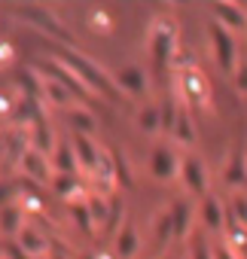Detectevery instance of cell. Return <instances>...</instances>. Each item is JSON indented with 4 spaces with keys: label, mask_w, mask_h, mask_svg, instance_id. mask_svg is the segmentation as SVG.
Returning <instances> with one entry per match:
<instances>
[{
    "label": "cell",
    "mask_w": 247,
    "mask_h": 259,
    "mask_svg": "<svg viewBox=\"0 0 247 259\" xmlns=\"http://www.w3.org/2000/svg\"><path fill=\"white\" fill-rule=\"evenodd\" d=\"M55 49V61L58 64H64L70 73H76L95 95H107V98H113V101H122V92H119V85L92 61V58H86L83 52H76V49H70V46H64V43H55L52 46Z\"/></svg>",
    "instance_id": "cell-1"
},
{
    "label": "cell",
    "mask_w": 247,
    "mask_h": 259,
    "mask_svg": "<svg viewBox=\"0 0 247 259\" xmlns=\"http://www.w3.org/2000/svg\"><path fill=\"white\" fill-rule=\"evenodd\" d=\"M211 43H214V58L226 73H235L238 67V43L235 34L229 28H223L220 22H211Z\"/></svg>",
    "instance_id": "cell-2"
},
{
    "label": "cell",
    "mask_w": 247,
    "mask_h": 259,
    "mask_svg": "<svg viewBox=\"0 0 247 259\" xmlns=\"http://www.w3.org/2000/svg\"><path fill=\"white\" fill-rule=\"evenodd\" d=\"M174 34H177V31H174V25H171L168 19H159V22L150 28V52H153V58H156L159 67H165L168 58L174 55V46H177V37H174Z\"/></svg>",
    "instance_id": "cell-3"
},
{
    "label": "cell",
    "mask_w": 247,
    "mask_h": 259,
    "mask_svg": "<svg viewBox=\"0 0 247 259\" xmlns=\"http://www.w3.org/2000/svg\"><path fill=\"white\" fill-rule=\"evenodd\" d=\"M180 180H183V186H186L189 195H198V198L208 195V183H211V177H208V168H204L201 159H195V156H183V159H180Z\"/></svg>",
    "instance_id": "cell-4"
},
{
    "label": "cell",
    "mask_w": 247,
    "mask_h": 259,
    "mask_svg": "<svg viewBox=\"0 0 247 259\" xmlns=\"http://www.w3.org/2000/svg\"><path fill=\"white\" fill-rule=\"evenodd\" d=\"M180 159H183V156H177L168 144H159V147L150 153V171H153V177H159V180L177 177V174H180Z\"/></svg>",
    "instance_id": "cell-5"
},
{
    "label": "cell",
    "mask_w": 247,
    "mask_h": 259,
    "mask_svg": "<svg viewBox=\"0 0 247 259\" xmlns=\"http://www.w3.org/2000/svg\"><path fill=\"white\" fill-rule=\"evenodd\" d=\"M19 168H22L31 180H40V183H43V180L52 183V174H55V171H52V159L43 156L40 150H34L31 144H28V150H22V156H19Z\"/></svg>",
    "instance_id": "cell-6"
},
{
    "label": "cell",
    "mask_w": 247,
    "mask_h": 259,
    "mask_svg": "<svg viewBox=\"0 0 247 259\" xmlns=\"http://www.w3.org/2000/svg\"><path fill=\"white\" fill-rule=\"evenodd\" d=\"M46 73H49L52 79H58V82H61V85H64V89L73 95V98H79L83 104L95 98V92H92V89H89V85H86V82H83L76 73H70L64 64H58V61H55V64H46Z\"/></svg>",
    "instance_id": "cell-7"
},
{
    "label": "cell",
    "mask_w": 247,
    "mask_h": 259,
    "mask_svg": "<svg viewBox=\"0 0 247 259\" xmlns=\"http://www.w3.org/2000/svg\"><path fill=\"white\" fill-rule=\"evenodd\" d=\"M16 244H19L28 256H34V259H49V253H52V244L43 238V232L34 229V226H28V223H25V229L16 235Z\"/></svg>",
    "instance_id": "cell-8"
},
{
    "label": "cell",
    "mask_w": 247,
    "mask_h": 259,
    "mask_svg": "<svg viewBox=\"0 0 247 259\" xmlns=\"http://www.w3.org/2000/svg\"><path fill=\"white\" fill-rule=\"evenodd\" d=\"M180 95L189 101V104H201L208 98V79L195 70V67H186L180 73Z\"/></svg>",
    "instance_id": "cell-9"
},
{
    "label": "cell",
    "mask_w": 247,
    "mask_h": 259,
    "mask_svg": "<svg viewBox=\"0 0 247 259\" xmlns=\"http://www.w3.org/2000/svg\"><path fill=\"white\" fill-rule=\"evenodd\" d=\"M116 85H119L122 95L141 98V95L147 92V73H144L138 64H129V67H122V70L116 73Z\"/></svg>",
    "instance_id": "cell-10"
},
{
    "label": "cell",
    "mask_w": 247,
    "mask_h": 259,
    "mask_svg": "<svg viewBox=\"0 0 247 259\" xmlns=\"http://www.w3.org/2000/svg\"><path fill=\"white\" fill-rule=\"evenodd\" d=\"M198 217H201V223L211 229V232H220L223 226H226V207H223V201L214 195V192H208L204 198H201V207H198Z\"/></svg>",
    "instance_id": "cell-11"
},
{
    "label": "cell",
    "mask_w": 247,
    "mask_h": 259,
    "mask_svg": "<svg viewBox=\"0 0 247 259\" xmlns=\"http://www.w3.org/2000/svg\"><path fill=\"white\" fill-rule=\"evenodd\" d=\"M22 16H25V19H31V22H37V25H40V28H46L49 34H55V40L67 46L70 34H67V31L61 28V22H58V19H55L52 13H46L43 7H25V10H22Z\"/></svg>",
    "instance_id": "cell-12"
},
{
    "label": "cell",
    "mask_w": 247,
    "mask_h": 259,
    "mask_svg": "<svg viewBox=\"0 0 247 259\" xmlns=\"http://www.w3.org/2000/svg\"><path fill=\"white\" fill-rule=\"evenodd\" d=\"M214 22H220L223 28H229L232 34L235 31H247V16L241 13L238 4H214Z\"/></svg>",
    "instance_id": "cell-13"
},
{
    "label": "cell",
    "mask_w": 247,
    "mask_h": 259,
    "mask_svg": "<svg viewBox=\"0 0 247 259\" xmlns=\"http://www.w3.org/2000/svg\"><path fill=\"white\" fill-rule=\"evenodd\" d=\"M73 153H76V162H79V168L86 171V174H92L95 171V165H98V156H101V150L92 144V138L89 135H76L73 132Z\"/></svg>",
    "instance_id": "cell-14"
},
{
    "label": "cell",
    "mask_w": 247,
    "mask_h": 259,
    "mask_svg": "<svg viewBox=\"0 0 247 259\" xmlns=\"http://www.w3.org/2000/svg\"><path fill=\"white\" fill-rule=\"evenodd\" d=\"M138 247H141V238H138L135 223H132V220L122 223L119 232H116V256H119V259H132V256L138 253Z\"/></svg>",
    "instance_id": "cell-15"
},
{
    "label": "cell",
    "mask_w": 247,
    "mask_h": 259,
    "mask_svg": "<svg viewBox=\"0 0 247 259\" xmlns=\"http://www.w3.org/2000/svg\"><path fill=\"white\" fill-rule=\"evenodd\" d=\"M76 168H79V162H76L73 144L58 141L55 150H52V171H55V174H76Z\"/></svg>",
    "instance_id": "cell-16"
},
{
    "label": "cell",
    "mask_w": 247,
    "mask_h": 259,
    "mask_svg": "<svg viewBox=\"0 0 247 259\" xmlns=\"http://www.w3.org/2000/svg\"><path fill=\"white\" fill-rule=\"evenodd\" d=\"M168 213H171V223H174V238H186L189 226H192V204L186 198H177L168 207Z\"/></svg>",
    "instance_id": "cell-17"
},
{
    "label": "cell",
    "mask_w": 247,
    "mask_h": 259,
    "mask_svg": "<svg viewBox=\"0 0 247 259\" xmlns=\"http://www.w3.org/2000/svg\"><path fill=\"white\" fill-rule=\"evenodd\" d=\"M223 177H226V183H232V186L247 183V156H244V147H235V150H232Z\"/></svg>",
    "instance_id": "cell-18"
},
{
    "label": "cell",
    "mask_w": 247,
    "mask_h": 259,
    "mask_svg": "<svg viewBox=\"0 0 247 259\" xmlns=\"http://www.w3.org/2000/svg\"><path fill=\"white\" fill-rule=\"evenodd\" d=\"M25 229V217L16 204H4L0 207V232L4 235H19Z\"/></svg>",
    "instance_id": "cell-19"
},
{
    "label": "cell",
    "mask_w": 247,
    "mask_h": 259,
    "mask_svg": "<svg viewBox=\"0 0 247 259\" xmlns=\"http://www.w3.org/2000/svg\"><path fill=\"white\" fill-rule=\"evenodd\" d=\"M171 135H174V138H177V144H183V147H192V144H195V125H192L189 110H183V107H180L177 122H174V132H171Z\"/></svg>",
    "instance_id": "cell-20"
},
{
    "label": "cell",
    "mask_w": 247,
    "mask_h": 259,
    "mask_svg": "<svg viewBox=\"0 0 247 259\" xmlns=\"http://www.w3.org/2000/svg\"><path fill=\"white\" fill-rule=\"evenodd\" d=\"M86 207H89V217H92L95 229H101V226L110 223V198L107 195H89Z\"/></svg>",
    "instance_id": "cell-21"
},
{
    "label": "cell",
    "mask_w": 247,
    "mask_h": 259,
    "mask_svg": "<svg viewBox=\"0 0 247 259\" xmlns=\"http://www.w3.org/2000/svg\"><path fill=\"white\" fill-rule=\"evenodd\" d=\"M67 119H70V125L76 128V135H92L95 125H98L95 116H92V110L83 107V104H79V107H70V110H67Z\"/></svg>",
    "instance_id": "cell-22"
},
{
    "label": "cell",
    "mask_w": 247,
    "mask_h": 259,
    "mask_svg": "<svg viewBox=\"0 0 247 259\" xmlns=\"http://www.w3.org/2000/svg\"><path fill=\"white\" fill-rule=\"evenodd\" d=\"M138 125H141V132H147V135L162 132V110H159L156 104L141 107V110H138Z\"/></svg>",
    "instance_id": "cell-23"
},
{
    "label": "cell",
    "mask_w": 247,
    "mask_h": 259,
    "mask_svg": "<svg viewBox=\"0 0 247 259\" xmlns=\"http://www.w3.org/2000/svg\"><path fill=\"white\" fill-rule=\"evenodd\" d=\"M52 189H55L61 198H67V201H73L76 195H83L76 174H52Z\"/></svg>",
    "instance_id": "cell-24"
},
{
    "label": "cell",
    "mask_w": 247,
    "mask_h": 259,
    "mask_svg": "<svg viewBox=\"0 0 247 259\" xmlns=\"http://www.w3.org/2000/svg\"><path fill=\"white\" fill-rule=\"evenodd\" d=\"M159 110H162V132H174V122H177V113H180L177 98L168 95V98L159 104Z\"/></svg>",
    "instance_id": "cell-25"
},
{
    "label": "cell",
    "mask_w": 247,
    "mask_h": 259,
    "mask_svg": "<svg viewBox=\"0 0 247 259\" xmlns=\"http://www.w3.org/2000/svg\"><path fill=\"white\" fill-rule=\"evenodd\" d=\"M171 238H174V223H171V213L165 210V213H159V217H156V244H159V247H165Z\"/></svg>",
    "instance_id": "cell-26"
},
{
    "label": "cell",
    "mask_w": 247,
    "mask_h": 259,
    "mask_svg": "<svg viewBox=\"0 0 247 259\" xmlns=\"http://www.w3.org/2000/svg\"><path fill=\"white\" fill-rule=\"evenodd\" d=\"M70 217H73V223H76V226H83V232H86V235H92V232H95V223H92V217H89L86 201H73V204H70Z\"/></svg>",
    "instance_id": "cell-27"
},
{
    "label": "cell",
    "mask_w": 247,
    "mask_h": 259,
    "mask_svg": "<svg viewBox=\"0 0 247 259\" xmlns=\"http://www.w3.org/2000/svg\"><path fill=\"white\" fill-rule=\"evenodd\" d=\"M232 220L247 229V195H244V192H238V195L232 198Z\"/></svg>",
    "instance_id": "cell-28"
},
{
    "label": "cell",
    "mask_w": 247,
    "mask_h": 259,
    "mask_svg": "<svg viewBox=\"0 0 247 259\" xmlns=\"http://www.w3.org/2000/svg\"><path fill=\"white\" fill-rule=\"evenodd\" d=\"M113 162H116V183L119 186H132V171L126 168V159H122L119 150H113Z\"/></svg>",
    "instance_id": "cell-29"
},
{
    "label": "cell",
    "mask_w": 247,
    "mask_h": 259,
    "mask_svg": "<svg viewBox=\"0 0 247 259\" xmlns=\"http://www.w3.org/2000/svg\"><path fill=\"white\" fill-rule=\"evenodd\" d=\"M235 85H238V92L241 95H247V55L244 58H238V67H235Z\"/></svg>",
    "instance_id": "cell-30"
},
{
    "label": "cell",
    "mask_w": 247,
    "mask_h": 259,
    "mask_svg": "<svg viewBox=\"0 0 247 259\" xmlns=\"http://www.w3.org/2000/svg\"><path fill=\"white\" fill-rule=\"evenodd\" d=\"M189 259H214V247H208V241H195Z\"/></svg>",
    "instance_id": "cell-31"
},
{
    "label": "cell",
    "mask_w": 247,
    "mask_h": 259,
    "mask_svg": "<svg viewBox=\"0 0 247 259\" xmlns=\"http://www.w3.org/2000/svg\"><path fill=\"white\" fill-rule=\"evenodd\" d=\"M214 259H241V256H235L226 244H217V247H214Z\"/></svg>",
    "instance_id": "cell-32"
},
{
    "label": "cell",
    "mask_w": 247,
    "mask_h": 259,
    "mask_svg": "<svg viewBox=\"0 0 247 259\" xmlns=\"http://www.w3.org/2000/svg\"><path fill=\"white\" fill-rule=\"evenodd\" d=\"M13 61V49L4 43V40H0V67H4V64H10Z\"/></svg>",
    "instance_id": "cell-33"
},
{
    "label": "cell",
    "mask_w": 247,
    "mask_h": 259,
    "mask_svg": "<svg viewBox=\"0 0 247 259\" xmlns=\"http://www.w3.org/2000/svg\"><path fill=\"white\" fill-rule=\"evenodd\" d=\"M49 259H70V256H67V253H61V250H52V253H49Z\"/></svg>",
    "instance_id": "cell-34"
},
{
    "label": "cell",
    "mask_w": 247,
    "mask_h": 259,
    "mask_svg": "<svg viewBox=\"0 0 247 259\" xmlns=\"http://www.w3.org/2000/svg\"><path fill=\"white\" fill-rule=\"evenodd\" d=\"M4 204H7V189L0 186V207H4Z\"/></svg>",
    "instance_id": "cell-35"
},
{
    "label": "cell",
    "mask_w": 247,
    "mask_h": 259,
    "mask_svg": "<svg viewBox=\"0 0 247 259\" xmlns=\"http://www.w3.org/2000/svg\"><path fill=\"white\" fill-rule=\"evenodd\" d=\"M0 259H16V256H0Z\"/></svg>",
    "instance_id": "cell-36"
},
{
    "label": "cell",
    "mask_w": 247,
    "mask_h": 259,
    "mask_svg": "<svg viewBox=\"0 0 247 259\" xmlns=\"http://www.w3.org/2000/svg\"><path fill=\"white\" fill-rule=\"evenodd\" d=\"M171 259H180V256H171Z\"/></svg>",
    "instance_id": "cell-37"
}]
</instances>
